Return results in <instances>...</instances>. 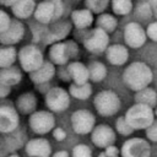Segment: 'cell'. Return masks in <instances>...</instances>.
<instances>
[{
    "instance_id": "cell-4",
    "label": "cell",
    "mask_w": 157,
    "mask_h": 157,
    "mask_svg": "<svg viewBox=\"0 0 157 157\" xmlns=\"http://www.w3.org/2000/svg\"><path fill=\"white\" fill-rule=\"evenodd\" d=\"M64 13V4L61 0H43L36 6L34 17L38 22L48 25L54 20H59Z\"/></svg>"
},
{
    "instance_id": "cell-11",
    "label": "cell",
    "mask_w": 157,
    "mask_h": 157,
    "mask_svg": "<svg viewBox=\"0 0 157 157\" xmlns=\"http://www.w3.org/2000/svg\"><path fill=\"white\" fill-rule=\"evenodd\" d=\"M123 37H124L125 45L131 49H139L144 47L147 40L146 29L139 22H135V21L125 25Z\"/></svg>"
},
{
    "instance_id": "cell-42",
    "label": "cell",
    "mask_w": 157,
    "mask_h": 157,
    "mask_svg": "<svg viewBox=\"0 0 157 157\" xmlns=\"http://www.w3.org/2000/svg\"><path fill=\"white\" fill-rule=\"evenodd\" d=\"M97 157H108V156L102 151V152H99V153H98V156H97Z\"/></svg>"
},
{
    "instance_id": "cell-33",
    "label": "cell",
    "mask_w": 157,
    "mask_h": 157,
    "mask_svg": "<svg viewBox=\"0 0 157 157\" xmlns=\"http://www.w3.org/2000/svg\"><path fill=\"white\" fill-rule=\"evenodd\" d=\"M71 157H92V150L85 144H77L72 148Z\"/></svg>"
},
{
    "instance_id": "cell-9",
    "label": "cell",
    "mask_w": 157,
    "mask_h": 157,
    "mask_svg": "<svg viewBox=\"0 0 157 157\" xmlns=\"http://www.w3.org/2000/svg\"><path fill=\"white\" fill-rule=\"evenodd\" d=\"M18 60L21 67L27 72H33L44 63L42 52L36 45H26L18 53Z\"/></svg>"
},
{
    "instance_id": "cell-2",
    "label": "cell",
    "mask_w": 157,
    "mask_h": 157,
    "mask_svg": "<svg viewBox=\"0 0 157 157\" xmlns=\"http://www.w3.org/2000/svg\"><path fill=\"white\" fill-rule=\"evenodd\" d=\"M124 117L134 130H145L156 120L155 109L140 103H135L128 108Z\"/></svg>"
},
{
    "instance_id": "cell-23",
    "label": "cell",
    "mask_w": 157,
    "mask_h": 157,
    "mask_svg": "<svg viewBox=\"0 0 157 157\" xmlns=\"http://www.w3.org/2000/svg\"><path fill=\"white\" fill-rule=\"evenodd\" d=\"M135 103H140V104H145L151 108H155L157 105V92L150 86L146 88H142L135 92Z\"/></svg>"
},
{
    "instance_id": "cell-10",
    "label": "cell",
    "mask_w": 157,
    "mask_h": 157,
    "mask_svg": "<svg viewBox=\"0 0 157 157\" xmlns=\"http://www.w3.org/2000/svg\"><path fill=\"white\" fill-rule=\"evenodd\" d=\"M96 126V117L87 109H77L71 114V128L78 135L91 134Z\"/></svg>"
},
{
    "instance_id": "cell-15",
    "label": "cell",
    "mask_w": 157,
    "mask_h": 157,
    "mask_svg": "<svg viewBox=\"0 0 157 157\" xmlns=\"http://www.w3.org/2000/svg\"><path fill=\"white\" fill-rule=\"evenodd\" d=\"M105 59L109 64L114 66H123L128 63L129 59V49L123 44H112L104 52Z\"/></svg>"
},
{
    "instance_id": "cell-40",
    "label": "cell",
    "mask_w": 157,
    "mask_h": 157,
    "mask_svg": "<svg viewBox=\"0 0 157 157\" xmlns=\"http://www.w3.org/2000/svg\"><path fill=\"white\" fill-rule=\"evenodd\" d=\"M52 157H70V155H69V152L67 151H64V150H61V151H58V152H55Z\"/></svg>"
},
{
    "instance_id": "cell-25",
    "label": "cell",
    "mask_w": 157,
    "mask_h": 157,
    "mask_svg": "<svg viewBox=\"0 0 157 157\" xmlns=\"http://www.w3.org/2000/svg\"><path fill=\"white\" fill-rule=\"evenodd\" d=\"M69 93L72 98L80 99V101H86L91 97L92 94V86L86 82V83H71L69 86Z\"/></svg>"
},
{
    "instance_id": "cell-39",
    "label": "cell",
    "mask_w": 157,
    "mask_h": 157,
    "mask_svg": "<svg viewBox=\"0 0 157 157\" xmlns=\"http://www.w3.org/2000/svg\"><path fill=\"white\" fill-rule=\"evenodd\" d=\"M53 136H54V139L56 141H64L66 139V131L63 128H54Z\"/></svg>"
},
{
    "instance_id": "cell-22",
    "label": "cell",
    "mask_w": 157,
    "mask_h": 157,
    "mask_svg": "<svg viewBox=\"0 0 157 157\" xmlns=\"http://www.w3.org/2000/svg\"><path fill=\"white\" fill-rule=\"evenodd\" d=\"M70 31H71V25L69 22H66V21L58 22L56 25H54V27L49 32L47 39L52 44L58 43V42H63V39H65L69 36Z\"/></svg>"
},
{
    "instance_id": "cell-14",
    "label": "cell",
    "mask_w": 157,
    "mask_h": 157,
    "mask_svg": "<svg viewBox=\"0 0 157 157\" xmlns=\"http://www.w3.org/2000/svg\"><path fill=\"white\" fill-rule=\"evenodd\" d=\"M26 153L29 157H50L52 145L44 137H36L26 144Z\"/></svg>"
},
{
    "instance_id": "cell-3",
    "label": "cell",
    "mask_w": 157,
    "mask_h": 157,
    "mask_svg": "<svg viewBox=\"0 0 157 157\" xmlns=\"http://www.w3.org/2000/svg\"><path fill=\"white\" fill-rule=\"evenodd\" d=\"M93 105L99 115L113 117L119 112L121 102L118 93H115L112 90H103L94 96Z\"/></svg>"
},
{
    "instance_id": "cell-44",
    "label": "cell",
    "mask_w": 157,
    "mask_h": 157,
    "mask_svg": "<svg viewBox=\"0 0 157 157\" xmlns=\"http://www.w3.org/2000/svg\"><path fill=\"white\" fill-rule=\"evenodd\" d=\"M155 117L157 118V105H156V109H155Z\"/></svg>"
},
{
    "instance_id": "cell-12",
    "label": "cell",
    "mask_w": 157,
    "mask_h": 157,
    "mask_svg": "<svg viewBox=\"0 0 157 157\" xmlns=\"http://www.w3.org/2000/svg\"><path fill=\"white\" fill-rule=\"evenodd\" d=\"M83 47L92 54H102L109 47V34L103 29L96 27L85 37Z\"/></svg>"
},
{
    "instance_id": "cell-8",
    "label": "cell",
    "mask_w": 157,
    "mask_h": 157,
    "mask_svg": "<svg viewBox=\"0 0 157 157\" xmlns=\"http://www.w3.org/2000/svg\"><path fill=\"white\" fill-rule=\"evenodd\" d=\"M70 93L63 87H53L45 94V105L53 113H61L70 107Z\"/></svg>"
},
{
    "instance_id": "cell-27",
    "label": "cell",
    "mask_w": 157,
    "mask_h": 157,
    "mask_svg": "<svg viewBox=\"0 0 157 157\" xmlns=\"http://www.w3.org/2000/svg\"><path fill=\"white\" fill-rule=\"evenodd\" d=\"M96 25L98 28H101L104 32H107L108 34H110L118 27V20L115 18V16L107 13V12H103V13L98 15V17L96 20Z\"/></svg>"
},
{
    "instance_id": "cell-37",
    "label": "cell",
    "mask_w": 157,
    "mask_h": 157,
    "mask_svg": "<svg viewBox=\"0 0 157 157\" xmlns=\"http://www.w3.org/2000/svg\"><path fill=\"white\" fill-rule=\"evenodd\" d=\"M10 23H11V20H10L9 15L5 11H1L0 10V33L5 32L9 28Z\"/></svg>"
},
{
    "instance_id": "cell-5",
    "label": "cell",
    "mask_w": 157,
    "mask_h": 157,
    "mask_svg": "<svg viewBox=\"0 0 157 157\" xmlns=\"http://www.w3.org/2000/svg\"><path fill=\"white\" fill-rule=\"evenodd\" d=\"M77 52L75 42H58L52 44L49 49V59L54 65H66L70 59L77 55Z\"/></svg>"
},
{
    "instance_id": "cell-35",
    "label": "cell",
    "mask_w": 157,
    "mask_h": 157,
    "mask_svg": "<svg viewBox=\"0 0 157 157\" xmlns=\"http://www.w3.org/2000/svg\"><path fill=\"white\" fill-rule=\"evenodd\" d=\"M136 13L140 17H142V18H150L151 15H152V9H151L150 2H142V4H140Z\"/></svg>"
},
{
    "instance_id": "cell-28",
    "label": "cell",
    "mask_w": 157,
    "mask_h": 157,
    "mask_svg": "<svg viewBox=\"0 0 157 157\" xmlns=\"http://www.w3.org/2000/svg\"><path fill=\"white\" fill-rule=\"evenodd\" d=\"M36 105H37V99L33 93H23L17 99V108L25 114L36 112L34 110Z\"/></svg>"
},
{
    "instance_id": "cell-13",
    "label": "cell",
    "mask_w": 157,
    "mask_h": 157,
    "mask_svg": "<svg viewBox=\"0 0 157 157\" xmlns=\"http://www.w3.org/2000/svg\"><path fill=\"white\" fill-rule=\"evenodd\" d=\"M91 140L96 147L104 150L105 147L114 145V142L117 140L115 130L107 124L96 125L91 132Z\"/></svg>"
},
{
    "instance_id": "cell-26",
    "label": "cell",
    "mask_w": 157,
    "mask_h": 157,
    "mask_svg": "<svg viewBox=\"0 0 157 157\" xmlns=\"http://www.w3.org/2000/svg\"><path fill=\"white\" fill-rule=\"evenodd\" d=\"M21 72L16 67H4L0 70V83L4 86H13L21 81Z\"/></svg>"
},
{
    "instance_id": "cell-19",
    "label": "cell",
    "mask_w": 157,
    "mask_h": 157,
    "mask_svg": "<svg viewBox=\"0 0 157 157\" xmlns=\"http://www.w3.org/2000/svg\"><path fill=\"white\" fill-rule=\"evenodd\" d=\"M93 21H94L93 13L90 10H87L86 7L85 9H77V10H74L71 12V22L78 29L88 28L90 26H92Z\"/></svg>"
},
{
    "instance_id": "cell-30",
    "label": "cell",
    "mask_w": 157,
    "mask_h": 157,
    "mask_svg": "<svg viewBox=\"0 0 157 157\" xmlns=\"http://www.w3.org/2000/svg\"><path fill=\"white\" fill-rule=\"evenodd\" d=\"M16 59V50L12 47L0 48V67H10Z\"/></svg>"
},
{
    "instance_id": "cell-6",
    "label": "cell",
    "mask_w": 157,
    "mask_h": 157,
    "mask_svg": "<svg viewBox=\"0 0 157 157\" xmlns=\"http://www.w3.org/2000/svg\"><path fill=\"white\" fill-rule=\"evenodd\" d=\"M29 128L37 135H45L54 130L55 118L50 110H36L28 120Z\"/></svg>"
},
{
    "instance_id": "cell-36",
    "label": "cell",
    "mask_w": 157,
    "mask_h": 157,
    "mask_svg": "<svg viewBox=\"0 0 157 157\" xmlns=\"http://www.w3.org/2000/svg\"><path fill=\"white\" fill-rule=\"evenodd\" d=\"M146 34H147V38L148 39H151L152 42H156L157 43V21H153V22H151L147 26Z\"/></svg>"
},
{
    "instance_id": "cell-24",
    "label": "cell",
    "mask_w": 157,
    "mask_h": 157,
    "mask_svg": "<svg viewBox=\"0 0 157 157\" xmlns=\"http://www.w3.org/2000/svg\"><path fill=\"white\" fill-rule=\"evenodd\" d=\"M88 75H90V80L92 82H102L105 77H107V66L102 63V61H98V60H94V61H91L88 64Z\"/></svg>"
},
{
    "instance_id": "cell-16",
    "label": "cell",
    "mask_w": 157,
    "mask_h": 157,
    "mask_svg": "<svg viewBox=\"0 0 157 157\" xmlns=\"http://www.w3.org/2000/svg\"><path fill=\"white\" fill-rule=\"evenodd\" d=\"M66 72L69 76V80H71L74 83H86L90 80L88 75V67L81 61H71L66 66Z\"/></svg>"
},
{
    "instance_id": "cell-45",
    "label": "cell",
    "mask_w": 157,
    "mask_h": 157,
    "mask_svg": "<svg viewBox=\"0 0 157 157\" xmlns=\"http://www.w3.org/2000/svg\"><path fill=\"white\" fill-rule=\"evenodd\" d=\"M76 1H78V0H76Z\"/></svg>"
},
{
    "instance_id": "cell-29",
    "label": "cell",
    "mask_w": 157,
    "mask_h": 157,
    "mask_svg": "<svg viewBox=\"0 0 157 157\" xmlns=\"http://www.w3.org/2000/svg\"><path fill=\"white\" fill-rule=\"evenodd\" d=\"M110 6L117 16H126L132 10V1L131 0H110Z\"/></svg>"
},
{
    "instance_id": "cell-38",
    "label": "cell",
    "mask_w": 157,
    "mask_h": 157,
    "mask_svg": "<svg viewBox=\"0 0 157 157\" xmlns=\"http://www.w3.org/2000/svg\"><path fill=\"white\" fill-rule=\"evenodd\" d=\"M103 152L108 157H119L120 156V148H118L115 145H110L103 150Z\"/></svg>"
},
{
    "instance_id": "cell-31",
    "label": "cell",
    "mask_w": 157,
    "mask_h": 157,
    "mask_svg": "<svg viewBox=\"0 0 157 157\" xmlns=\"http://www.w3.org/2000/svg\"><path fill=\"white\" fill-rule=\"evenodd\" d=\"M110 4V0H85V6L87 10H90L92 13L101 15L105 12Z\"/></svg>"
},
{
    "instance_id": "cell-18",
    "label": "cell",
    "mask_w": 157,
    "mask_h": 157,
    "mask_svg": "<svg viewBox=\"0 0 157 157\" xmlns=\"http://www.w3.org/2000/svg\"><path fill=\"white\" fill-rule=\"evenodd\" d=\"M25 34V27L20 21H11L9 28L0 33V40L5 44H15L22 39Z\"/></svg>"
},
{
    "instance_id": "cell-32",
    "label": "cell",
    "mask_w": 157,
    "mask_h": 157,
    "mask_svg": "<svg viewBox=\"0 0 157 157\" xmlns=\"http://www.w3.org/2000/svg\"><path fill=\"white\" fill-rule=\"evenodd\" d=\"M115 131L121 136H130L134 134V129L130 126V124L126 121L125 117H119L115 120Z\"/></svg>"
},
{
    "instance_id": "cell-21",
    "label": "cell",
    "mask_w": 157,
    "mask_h": 157,
    "mask_svg": "<svg viewBox=\"0 0 157 157\" xmlns=\"http://www.w3.org/2000/svg\"><path fill=\"white\" fill-rule=\"evenodd\" d=\"M11 6L12 12L17 18H27L31 15H33L36 10L34 0H15V2Z\"/></svg>"
},
{
    "instance_id": "cell-17",
    "label": "cell",
    "mask_w": 157,
    "mask_h": 157,
    "mask_svg": "<svg viewBox=\"0 0 157 157\" xmlns=\"http://www.w3.org/2000/svg\"><path fill=\"white\" fill-rule=\"evenodd\" d=\"M18 125V114L11 107H0V131L11 132Z\"/></svg>"
},
{
    "instance_id": "cell-20",
    "label": "cell",
    "mask_w": 157,
    "mask_h": 157,
    "mask_svg": "<svg viewBox=\"0 0 157 157\" xmlns=\"http://www.w3.org/2000/svg\"><path fill=\"white\" fill-rule=\"evenodd\" d=\"M55 75V66L52 61H44L39 69L31 72V80L34 83H45Z\"/></svg>"
},
{
    "instance_id": "cell-1",
    "label": "cell",
    "mask_w": 157,
    "mask_h": 157,
    "mask_svg": "<svg viewBox=\"0 0 157 157\" xmlns=\"http://www.w3.org/2000/svg\"><path fill=\"white\" fill-rule=\"evenodd\" d=\"M153 80V72L151 67L144 61H134L126 66L123 72V81L125 86L137 92L151 85Z\"/></svg>"
},
{
    "instance_id": "cell-34",
    "label": "cell",
    "mask_w": 157,
    "mask_h": 157,
    "mask_svg": "<svg viewBox=\"0 0 157 157\" xmlns=\"http://www.w3.org/2000/svg\"><path fill=\"white\" fill-rule=\"evenodd\" d=\"M145 135L148 141L157 142V120H155L147 129H145Z\"/></svg>"
},
{
    "instance_id": "cell-41",
    "label": "cell",
    "mask_w": 157,
    "mask_h": 157,
    "mask_svg": "<svg viewBox=\"0 0 157 157\" xmlns=\"http://www.w3.org/2000/svg\"><path fill=\"white\" fill-rule=\"evenodd\" d=\"M1 2L5 5H12L15 2V0H1Z\"/></svg>"
},
{
    "instance_id": "cell-7",
    "label": "cell",
    "mask_w": 157,
    "mask_h": 157,
    "mask_svg": "<svg viewBox=\"0 0 157 157\" xmlns=\"http://www.w3.org/2000/svg\"><path fill=\"white\" fill-rule=\"evenodd\" d=\"M151 145L147 139L130 137L120 147V157H150Z\"/></svg>"
},
{
    "instance_id": "cell-43",
    "label": "cell",
    "mask_w": 157,
    "mask_h": 157,
    "mask_svg": "<svg viewBox=\"0 0 157 157\" xmlns=\"http://www.w3.org/2000/svg\"><path fill=\"white\" fill-rule=\"evenodd\" d=\"M7 157H20L18 155H10V156H7Z\"/></svg>"
}]
</instances>
